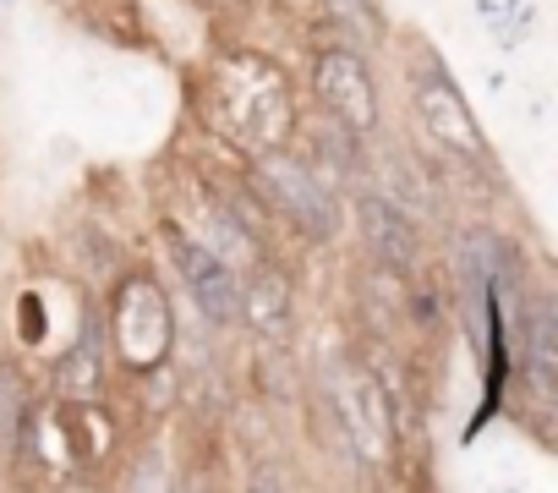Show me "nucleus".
I'll return each mask as SVG.
<instances>
[{
	"mask_svg": "<svg viewBox=\"0 0 558 493\" xmlns=\"http://www.w3.org/2000/svg\"><path fill=\"white\" fill-rule=\"evenodd\" d=\"M56 384H61L66 400H94V395L105 389V335H99L94 318H88V329L77 335V346L61 357Z\"/></svg>",
	"mask_w": 558,
	"mask_h": 493,
	"instance_id": "1a4fd4ad",
	"label": "nucleus"
},
{
	"mask_svg": "<svg viewBox=\"0 0 558 493\" xmlns=\"http://www.w3.org/2000/svg\"><path fill=\"white\" fill-rule=\"evenodd\" d=\"M28 384L17 368H0V455L23 444V422H28Z\"/></svg>",
	"mask_w": 558,
	"mask_h": 493,
	"instance_id": "9b49d317",
	"label": "nucleus"
},
{
	"mask_svg": "<svg viewBox=\"0 0 558 493\" xmlns=\"http://www.w3.org/2000/svg\"><path fill=\"white\" fill-rule=\"evenodd\" d=\"M165 241H170L175 275H181L186 297L197 302V313H203L214 329H230V324L241 318V280H235V269H230L219 253H208L197 236L175 230V225L165 230Z\"/></svg>",
	"mask_w": 558,
	"mask_h": 493,
	"instance_id": "7ed1b4c3",
	"label": "nucleus"
},
{
	"mask_svg": "<svg viewBox=\"0 0 558 493\" xmlns=\"http://www.w3.org/2000/svg\"><path fill=\"white\" fill-rule=\"evenodd\" d=\"M241 318L263 335V340H286L296 329V297H291V280L279 269H252V280L241 286Z\"/></svg>",
	"mask_w": 558,
	"mask_h": 493,
	"instance_id": "6e6552de",
	"label": "nucleus"
},
{
	"mask_svg": "<svg viewBox=\"0 0 558 493\" xmlns=\"http://www.w3.org/2000/svg\"><path fill=\"white\" fill-rule=\"evenodd\" d=\"M313 88H318L324 110H329L340 127L373 132V121H378V94H373V77H367V67H362L356 50H324V56L313 61Z\"/></svg>",
	"mask_w": 558,
	"mask_h": 493,
	"instance_id": "423d86ee",
	"label": "nucleus"
},
{
	"mask_svg": "<svg viewBox=\"0 0 558 493\" xmlns=\"http://www.w3.org/2000/svg\"><path fill=\"white\" fill-rule=\"evenodd\" d=\"M116 351L132 373H154L170 351V302L148 275H132L116 302Z\"/></svg>",
	"mask_w": 558,
	"mask_h": 493,
	"instance_id": "f03ea898",
	"label": "nucleus"
},
{
	"mask_svg": "<svg viewBox=\"0 0 558 493\" xmlns=\"http://www.w3.org/2000/svg\"><path fill=\"white\" fill-rule=\"evenodd\" d=\"M340 417H345V433L362 449V460H373V466L395 460V406H389L384 378L351 368L340 378Z\"/></svg>",
	"mask_w": 558,
	"mask_h": 493,
	"instance_id": "39448f33",
	"label": "nucleus"
},
{
	"mask_svg": "<svg viewBox=\"0 0 558 493\" xmlns=\"http://www.w3.org/2000/svg\"><path fill=\"white\" fill-rule=\"evenodd\" d=\"M525 373L542 395L558 384V318H553L547 297H536L531 313H525Z\"/></svg>",
	"mask_w": 558,
	"mask_h": 493,
	"instance_id": "9d476101",
	"label": "nucleus"
},
{
	"mask_svg": "<svg viewBox=\"0 0 558 493\" xmlns=\"http://www.w3.org/2000/svg\"><path fill=\"white\" fill-rule=\"evenodd\" d=\"M252 181L296 219V230H307L313 241H329L340 230V192L329 176H318L313 159L296 154H263L252 165Z\"/></svg>",
	"mask_w": 558,
	"mask_h": 493,
	"instance_id": "f257e3e1",
	"label": "nucleus"
},
{
	"mask_svg": "<svg viewBox=\"0 0 558 493\" xmlns=\"http://www.w3.org/2000/svg\"><path fill=\"white\" fill-rule=\"evenodd\" d=\"M356 219H362V236H367V246L389 264V269H405V264H416V246H422V230H416V219L389 197V192H362L356 197Z\"/></svg>",
	"mask_w": 558,
	"mask_h": 493,
	"instance_id": "0eeeda50",
	"label": "nucleus"
},
{
	"mask_svg": "<svg viewBox=\"0 0 558 493\" xmlns=\"http://www.w3.org/2000/svg\"><path fill=\"white\" fill-rule=\"evenodd\" d=\"M329 12L340 23H351L356 34H373V0H329Z\"/></svg>",
	"mask_w": 558,
	"mask_h": 493,
	"instance_id": "f8f14e48",
	"label": "nucleus"
},
{
	"mask_svg": "<svg viewBox=\"0 0 558 493\" xmlns=\"http://www.w3.org/2000/svg\"><path fill=\"white\" fill-rule=\"evenodd\" d=\"M416 121H422L427 137H433L438 148H449L454 159H471V165L487 159V137H482V127L471 121L460 88H454L433 61L416 67Z\"/></svg>",
	"mask_w": 558,
	"mask_h": 493,
	"instance_id": "20e7f679",
	"label": "nucleus"
}]
</instances>
